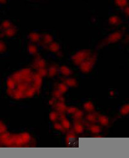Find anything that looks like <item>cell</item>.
I'll use <instances>...</instances> for the list:
<instances>
[{
	"label": "cell",
	"instance_id": "cell-1",
	"mask_svg": "<svg viewBox=\"0 0 129 158\" xmlns=\"http://www.w3.org/2000/svg\"><path fill=\"white\" fill-rule=\"evenodd\" d=\"M123 32L122 30H118L114 32L110 33L107 37L102 40L97 46V48H101L104 47L105 46H107L111 44H114V43L120 41L121 38L123 36Z\"/></svg>",
	"mask_w": 129,
	"mask_h": 158
},
{
	"label": "cell",
	"instance_id": "cell-2",
	"mask_svg": "<svg viewBox=\"0 0 129 158\" xmlns=\"http://www.w3.org/2000/svg\"><path fill=\"white\" fill-rule=\"evenodd\" d=\"M91 55H92V53H91L90 49H81V50L75 53V54L72 55L71 57V60L75 65L79 66L83 62L87 60Z\"/></svg>",
	"mask_w": 129,
	"mask_h": 158
},
{
	"label": "cell",
	"instance_id": "cell-3",
	"mask_svg": "<svg viewBox=\"0 0 129 158\" xmlns=\"http://www.w3.org/2000/svg\"><path fill=\"white\" fill-rule=\"evenodd\" d=\"M97 53H94L92 54L90 57L87 58V60L81 63L79 67L80 70L83 73H89L92 71V68L95 65L96 61H97Z\"/></svg>",
	"mask_w": 129,
	"mask_h": 158
},
{
	"label": "cell",
	"instance_id": "cell-4",
	"mask_svg": "<svg viewBox=\"0 0 129 158\" xmlns=\"http://www.w3.org/2000/svg\"><path fill=\"white\" fill-rule=\"evenodd\" d=\"M43 82V77L36 72L33 73V86L37 91V93H39L41 87Z\"/></svg>",
	"mask_w": 129,
	"mask_h": 158
},
{
	"label": "cell",
	"instance_id": "cell-5",
	"mask_svg": "<svg viewBox=\"0 0 129 158\" xmlns=\"http://www.w3.org/2000/svg\"><path fill=\"white\" fill-rule=\"evenodd\" d=\"M75 134V133L74 132V131H71L67 133L65 141L68 147H72V145H74L76 143L77 137Z\"/></svg>",
	"mask_w": 129,
	"mask_h": 158
},
{
	"label": "cell",
	"instance_id": "cell-6",
	"mask_svg": "<svg viewBox=\"0 0 129 158\" xmlns=\"http://www.w3.org/2000/svg\"><path fill=\"white\" fill-rule=\"evenodd\" d=\"M47 66V63L45 60L42 57H40L39 55H36L35 60H34L32 66L34 68L37 70L39 68H46Z\"/></svg>",
	"mask_w": 129,
	"mask_h": 158
},
{
	"label": "cell",
	"instance_id": "cell-7",
	"mask_svg": "<svg viewBox=\"0 0 129 158\" xmlns=\"http://www.w3.org/2000/svg\"><path fill=\"white\" fill-rule=\"evenodd\" d=\"M73 131L77 134H83L85 131L84 125L81 123V120H74L73 125Z\"/></svg>",
	"mask_w": 129,
	"mask_h": 158
},
{
	"label": "cell",
	"instance_id": "cell-8",
	"mask_svg": "<svg viewBox=\"0 0 129 158\" xmlns=\"http://www.w3.org/2000/svg\"><path fill=\"white\" fill-rule=\"evenodd\" d=\"M45 48L48 49L50 52L52 53H55V54H58L60 52L61 46L58 42L53 41L51 43H50L49 45L45 46Z\"/></svg>",
	"mask_w": 129,
	"mask_h": 158
},
{
	"label": "cell",
	"instance_id": "cell-9",
	"mask_svg": "<svg viewBox=\"0 0 129 158\" xmlns=\"http://www.w3.org/2000/svg\"><path fill=\"white\" fill-rule=\"evenodd\" d=\"M54 107L57 112L59 114H62L66 112L67 106L65 105L64 101L58 100V102L54 104Z\"/></svg>",
	"mask_w": 129,
	"mask_h": 158
},
{
	"label": "cell",
	"instance_id": "cell-10",
	"mask_svg": "<svg viewBox=\"0 0 129 158\" xmlns=\"http://www.w3.org/2000/svg\"><path fill=\"white\" fill-rule=\"evenodd\" d=\"M59 119H60V122L62 125L63 126V127L67 130V131H69L71 128V125L70 122H69L68 120L65 116L64 113L59 114Z\"/></svg>",
	"mask_w": 129,
	"mask_h": 158
},
{
	"label": "cell",
	"instance_id": "cell-11",
	"mask_svg": "<svg viewBox=\"0 0 129 158\" xmlns=\"http://www.w3.org/2000/svg\"><path fill=\"white\" fill-rule=\"evenodd\" d=\"M62 81L68 87H70V88H76L78 85V81L74 78H70V77L64 78L62 79Z\"/></svg>",
	"mask_w": 129,
	"mask_h": 158
},
{
	"label": "cell",
	"instance_id": "cell-12",
	"mask_svg": "<svg viewBox=\"0 0 129 158\" xmlns=\"http://www.w3.org/2000/svg\"><path fill=\"white\" fill-rule=\"evenodd\" d=\"M59 66L56 64H52L49 66L48 70V76L50 78L55 77L59 72Z\"/></svg>",
	"mask_w": 129,
	"mask_h": 158
},
{
	"label": "cell",
	"instance_id": "cell-13",
	"mask_svg": "<svg viewBox=\"0 0 129 158\" xmlns=\"http://www.w3.org/2000/svg\"><path fill=\"white\" fill-rule=\"evenodd\" d=\"M59 72L64 77H68L71 76L73 74V72L67 66H61L59 68Z\"/></svg>",
	"mask_w": 129,
	"mask_h": 158
},
{
	"label": "cell",
	"instance_id": "cell-14",
	"mask_svg": "<svg viewBox=\"0 0 129 158\" xmlns=\"http://www.w3.org/2000/svg\"><path fill=\"white\" fill-rule=\"evenodd\" d=\"M88 129L93 134H99L102 132L101 127L96 125V123H89L88 125Z\"/></svg>",
	"mask_w": 129,
	"mask_h": 158
},
{
	"label": "cell",
	"instance_id": "cell-15",
	"mask_svg": "<svg viewBox=\"0 0 129 158\" xmlns=\"http://www.w3.org/2000/svg\"><path fill=\"white\" fill-rule=\"evenodd\" d=\"M42 45L45 46L54 41V39H53V37L50 34L45 33L43 35H42Z\"/></svg>",
	"mask_w": 129,
	"mask_h": 158
},
{
	"label": "cell",
	"instance_id": "cell-16",
	"mask_svg": "<svg viewBox=\"0 0 129 158\" xmlns=\"http://www.w3.org/2000/svg\"><path fill=\"white\" fill-rule=\"evenodd\" d=\"M97 115L98 114H96V113H89L85 116V120L89 123H96L97 122Z\"/></svg>",
	"mask_w": 129,
	"mask_h": 158
},
{
	"label": "cell",
	"instance_id": "cell-17",
	"mask_svg": "<svg viewBox=\"0 0 129 158\" xmlns=\"http://www.w3.org/2000/svg\"><path fill=\"white\" fill-rule=\"evenodd\" d=\"M28 37L32 43H37L42 40V35L37 32H31L29 34Z\"/></svg>",
	"mask_w": 129,
	"mask_h": 158
},
{
	"label": "cell",
	"instance_id": "cell-18",
	"mask_svg": "<svg viewBox=\"0 0 129 158\" xmlns=\"http://www.w3.org/2000/svg\"><path fill=\"white\" fill-rule=\"evenodd\" d=\"M17 29L15 26H12L9 29L5 30L4 31H3V35L6 36V37H8V38H11V37L14 36L17 33Z\"/></svg>",
	"mask_w": 129,
	"mask_h": 158
},
{
	"label": "cell",
	"instance_id": "cell-19",
	"mask_svg": "<svg viewBox=\"0 0 129 158\" xmlns=\"http://www.w3.org/2000/svg\"><path fill=\"white\" fill-rule=\"evenodd\" d=\"M97 122L102 126H107L109 124V119L108 116L103 115V114L97 115Z\"/></svg>",
	"mask_w": 129,
	"mask_h": 158
},
{
	"label": "cell",
	"instance_id": "cell-20",
	"mask_svg": "<svg viewBox=\"0 0 129 158\" xmlns=\"http://www.w3.org/2000/svg\"><path fill=\"white\" fill-rule=\"evenodd\" d=\"M122 23L121 19L119 18L118 15H112L110 17L109 19V23L111 25H119Z\"/></svg>",
	"mask_w": 129,
	"mask_h": 158
},
{
	"label": "cell",
	"instance_id": "cell-21",
	"mask_svg": "<svg viewBox=\"0 0 129 158\" xmlns=\"http://www.w3.org/2000/svg\"><path fill=\"white\" fill-rule=\"evenodd\" d=\"M36 93H37V91L35 89V88H34L33 86H30L24 93L25 97V98H32V97H34V95H35Z\"/></svg>",
	"mask_w": 129,
	"mask_h": 158
},
{
	"label": "cell",
	"instance_id": "cell-22",
	"mask_svg": "<svg viewBox=\"0 0 129 158\" xmlns=\"http://www.w3.org/2000/svg\"><path fill=\"white\" fill-rule=\"evenodd\" d=\"M20 135H21L22 139H23L24 145H29L30 143L31 140H32V138H31L29 133H28L27 132H24L21 133Z\"/></svg>",
	"mask_w": 129,
	"mask_h": 158
},
{
	"label": "cell",
	"instance_id": "cell-23",
	"mask_svg": "<svg viewBox=\"0 0 129 158\" xmlns=\"http://www.w3.org/2000/svg\"><path fill=\"white\" fill-rule=\"evenodd\" d=\"M83 108L87 113H92L94 112V110H95V107H94L92 102L90 101L84 103Z\"/></svg>",
	"mask_w": 129,
	"mask_h": 158
},
{
	"label": "cell",
	"instance_id": "cell-24",
	"mask_svg": "<svg viewBox=\"0 0 129 158\" xmlns=\"http://www.w3.org/2000/svg\"><path fill=\"white\" fill-rule=\"evenodd\" d=\"M14 147H24V143L20 134H14Z\"/></svg>",
	"mask_w": 129,
	"mask_h": 158
},
{
	"label": "cell",
	"instance_id": "cell-25",
	"mask_svg": "<svg viewBox=\"0 0 129 158\" xmlns=\"http://www.w3.org/2000/svg\"><path fill=\"white\" fill-rule=\"evenodd\" d=\"M11 77L12 78V79L14 80L15 82L16 83V84L23 81V75H22V74L21 73L20 71H18V72L14 73L13 74H12Z\"/></svg>",
	"mask_w": 129,
	"mask_h": 158
},
{
	"label": "cell",
	"instance_id": "cell-26",
	"mask_svg": "<svg viewBox=\"0 0 129 158\" xmlns=\"http://www.w3.org/2000/svg\"><path fill=\"white\" fill-rule=\"evenodd\" d=\"M28 52L30 54L34 55V56L38 55L37 46L35 45H34L33 43H29V45H28Z\"/></svg>",
	"mask_w": 129,
	"mask_h": 158
},
{
	"label": "cell",
	"instance_id": "cell-27",
	"mask_svg": "<svg viewBox=\"0 0 129 158\" xmlns=\"http://www.w3.org/2000/svg\"><path fill=\"white\" fill-rule=\"evenodd\" d=\"M30 86V85L28 84L25 83V82L22 81L20 83H18L16 84V89H18V90H20L21 91H23V92H25V91L27 90V89L29 88V87Z\"/></svg>",
	"mask_w": 129,
	"mask_h": 158
},
{
	"label": "cell",
	"instance_id": "cell-28",
	"mask_svg": "<svg viewBox=\"0 0 129 158\" xmlns=\"http://www.w3.org/2000/svg\"><path fill=\"white\" fill-rule=\"evenodd\" d=\"M56 89H58L59 91H61L63 94H65V93H67L68 91V87L63 82H61V83H58L57 86H56Z\"/></svg>",
	"mask_w": 129,
	"mask_h": 158
},
{
	"label": "cell",
	"instance_id": "cell-29",
	"mask_svg": "<svg viewBox=\"0 0 129 158\" xmlns=\"http://www.w3.org/2000/svg\"><path fill=\"white\" fill-rule=\"evenodd\" d=\"M12 26H13V24H12V23L10 21L5 20L4 21H3L1 24V25H0V29L3 31H4V30H7Z\"/></svg>",
	"mask_w": 129,
	"mask_h": 158
},
{
	"label": "cell",
	"instance_id": "cell-30",
	"mask_svg": "<svg viewBox=\"0 0 129 158\" xmlns=\"http://www.w3.org/2000/svg\"><path fill=\"white\" fill-rule=\"evenodd\" d=\"M49 118L52 122H56L59 118V113L55 111H52L49 114Z\"/></svg>",
	"mask_w": 129,
	"mask_h": 158
},
{
	"label": "cell",
	"instance_id": "cell-31",
	"mask_svg": "<svg viewBox=\"0 0 129 158\" xmlns=\"http://www.w3.org/2000/svg\"><path fill=\"white\" fill-rule=\"evenodd\" d=\"M84 116V112L83 111L81 110H79L78 109L76 112H75L73 116H72V118H73V119L74 120H81V119L83 118V117Z\"/></svg>",
	"mask_w": 129,
	"mask_h": 158
},
{
	"label": "cell",
	"instance_id": "cell-32",
	"mask_svg": "<svg viewBox=\"0 0 129 158\" xmlns=\"http://www.w3.org/2000/svg\"><path fill=\"white\" fill-rule=\"evenodd\" d=\"M7 85L8 89H16V83L14 80L12 79V77H8L7 80Z\"/></svg>",
	"mask_w": 129,
	"mask_h": 158
},
{
	"label": "cell",
	"instance_id": "cell-33",
	"mask_svg": "<svg viewBox=\"0 0 129 158\" xmlns=\"http://www.w3.org/2000/svg\"><path fill=\"white\" fill-rule=\"evenodd\" d=\"M52 95H53V97H54L55 98L58 99V100L64 101L63 94L61 91H59L58 89H56V90L54 92H53Z\"/></svg>",
	"mask_w": 129,
	"mask_h": 158
},
{
	"label": "cell",
	"instance_id": "cell-34",
	"mask_svg": "<svg viewBox=\"0 0 129 158\" xmlns=\"http://www.w3.org/2000/svg\"><path fill=\"white\" fill-rule=\"evenodd\" d=\"M116 5L118 7L123 8L128 5V0H114Z\"/></svg>",
	"mask_w": 129,
	"mask_h": 158
},
{
	"label": "cell",
	"instance_id": "cell-35",
	"mask_svg": "<svg viewBox=\"0 0 129 158\" xmlns=\"http://www.w3.org/2000/svg\"><path fill=\"white\" fill-rule=\"evenodd\" d=\"M54 128L56 129V130H57V131H60L63 133H65L66 132V131H67V130H66L64 127H63V126L62 125V124L61 123V122H54Z\"/></svg>",
	"mask_w": 129,
	"mask_h": 158
},
{
	"label": "cell",
	"instance_id": "cell-36",
	"mask_svg": "<svg viewBox=\"0 0 129 158\" xmlns=\"http://www.w3.org/2000/svg\"><path fill=\"white\" fill-rule=\"evenodd\" d=\"M120 114L123 116H126L129 114V104H125L120 109Z\"/></svg>",
	"mask_w": 129,
	"mask_h": 158
},
{
	"label": "cell",
	"instance_id": "cell-37",
	"mask_svg": "<svg viewBox=\"0 0 129 158\" xmlns=\"http://www.w3.org/2000/svg\"><path fill=\"white\" fill-rule=\"evenodd\" d=\"M36 72L42 77H45L48 76V70H47L46 68H39V69L37 70Z\"/></svg>",
	"mask_w": 129,
	"mask_h": 158
},
{
	"label": "cell",
	"instance_id": "cell-38",
	"mask_svg": "<svg viewBox=\"0 0 129 158\" xmlns=\"http://www.w3.org/2000/svg\"><path fill=\"white\" fill-rule=\"evenodd\" d=\"M78 110V108L76 107H74V106H70V107H67V110H66V112L67 114H73L76 112V111Z\"/></svg>",
	"mask_w": 129,
	"mask_h": 158
},
{
	"label": "cell",
	"instance_id": "cell-39",
	"mask_svg": "<svg viewBox=\"0 0 129 158\" xmlns=\"http://www.w3.org/2000/svg\"><path fill=\"white\" fill-rule=\"evenodd\" d=\"M20 72L22 74V75H23V77L28 76L32 73V70H31L30 68H25V69L20 70Z\"/></svg>",
	"mask_w": 129,
	"mask_h": 158
},
{
	"label": "cell",
	"instance_id": "cell-40",
	"mask_svg": "<svg viewBox=\"0 0 129 158\" xmlns=\"http://www.w3.org/2000/svg\"><path fill=\"white\" fill-rule=\"evenodd\" d=\"M7 131V127L4 123L0 121V136Z\"/></svg>",
	"mask_w": 129,
	"mask_h": 158
},
{
	"label": "cell",
	"instance_id": "cell-41",
	"mask_svg": "<svg viewBox=\"0 0 129 158\" xmlns=\"http://www.w3.org/2000/svg\"><path fill=\"white\" fill-rule=\"evenodd\" d=\"M6 50H7V46H6L5 43L0 41V54L5 52Z\"/></svg>",
	"mask_w": 129,
	"mask_h": 158
},
{
	"label": "cell",
	"instance_id": "cell-42",
	"mask_svg": "<svg viewBox=\"0 0 129 158\" xmlns=\"http://www.w3.org/2000/svg\"><path fill=\"white\" fill-rule=\"evenodd\" d=\"M123 9L124 14L126 15V16L129 17V5H127L125 7H124Z\"/></svg>",
	"mask_w": 129,
	"mask_h": 158
},
{
	"label": "cell",
	"instance_id": "cell-43",
	"mask_svg": "<svg viewBox=\"0 0 129 158\" xmlns=\"http://www.w3.org/2000/svg\"><path fill=\"white\" fill-rule=\"evenodd\" d=\"M7 3V0H0V3L5 4Z\"/></svg>",
	"mask_w": 129,
	"mask_h": 158
},
{
	"label": "cell",
	"instance_id": "cell-44",
	"mask_svg": "<svg viewBox=\"0 0 129 158\" xmlns=\"http://www.w3.org/2000/svg\"><path fill=\"white\" fill-rule=\"evenodd\" d=\"M128 39V41H129V35H128V39Z\"/></svg>",
	"mask_w": 129,
	"mask_h": 158
},
{
	"label": "cell",
	"instance_id": "cell-45",
	"mask_svg": "<svg viewBox=\"0 0 129 158\" xmlns=\"http://www.w3.org/2000/svg\"><path fill=\"white\" fill-rule=\"evenodd\" d=\"M29 1H36V0H29Z\"/></svg>",
	"mask_w": 129,
	"mask_h": 158
}]
</instances>
